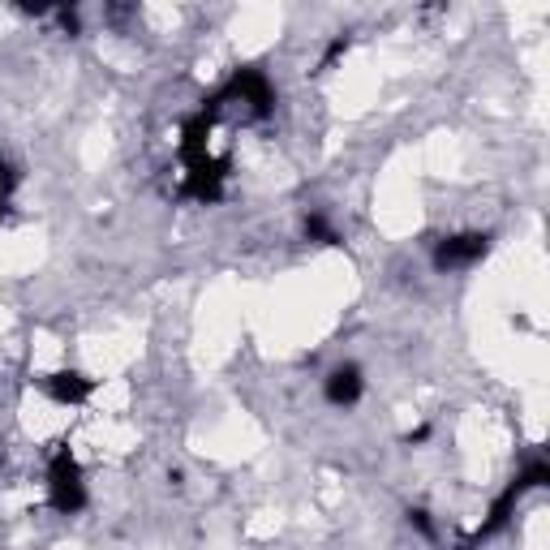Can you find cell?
<instances>
[{"mask_svg": "<svg viewBox=\"0 0 550 550\" xmlns=\"http://www.w3.org/2000/svg\"><path fill=\"white\" fill-rule=\"evenodd\" d=\"M233 99H241V104H250V112L258 121L271 117V104H275V95H271V82L263 78V69H237L233 82L220 86L211 99H202V112L215 121L220 117V108L224 104H233Z\"/></svg>", "mask_w": 550, "mask_h": 550, "instance_id": "1", "label": "cell"}, {"mask_svg": "<svg viewBox=\"0 0 550 550\" xmlns=\"http://www.w3.org/2000/svg\"><path fill=\"white\" fill-rule=\"evenodd\" d=\"M48 499H52V508L65 512V516H74V512L86 508L82 469H78V460H74V452H69L65 443H56L52 465H48Z\"/></svg>", "mask_w": 550, "mask_h": 550, "instance_id": "2", "label": "cell"}, {"mask_svg": "<svg viewBox=\"0 0 550 550\" xmlns=\"http://www.w3.org/2000/svg\"><path fill=\"white\" fill-rule=\"evenodd\" d=\"M490 250V237L486 233H460V237H443L434 245V267L439 271H456V267H469L477 258H486Z\"/></svg>", "mask_w": 550, "mask_h": 550, "instance_id": "3", "label": "cell"}, {"mask_svg": "<svg viewBox=\"0 0 550 550\" xmlns=\"http://www.w3.org/2000/svg\"><path fill=\"white\" fill-rule=\"evenodd\" d=\"M224 177H228V159H202V164H194L190 172H185V185L181 194L185 198H198V202H220L224 198Z\"/></svg>", "mask_w": 550, "mask_h": 550, "instance_id": "4", "label": "cell"}, {"mask_svg": "<svg viewBox=\"0 0 550 550\" xmlns=\"http://www.w3.org/2000/svg\"><path fill=\"white\" fill-rule=\"evenodd\" d=\"M43 392H48L56 404H82L86 396L95 392V383L86 379V374H78V370H56V374L43 379Z\"/></svg>", "mask_w": 550, "mask_h": 550, "instance_id": "5", "label": "cell"}, {"mask_svg": "<svg viewBox=\"0 0 550 550\" xmlns=\"http://www.w3.org/2000/svg\"><path fill=\"white\" fill-rule=\"evenodd\" d=\"M520 495H525V490H520V482H512L508 490H503V495L495 499V503H490V512H486V520H482V525H477L473 529V538L465 542V546H473V542H482V538H495V533L503 529V525H508V520H512V512H516V499Z\"/></svg>", "mask_w": 550, "mask_h": 550, "instance_id": "6", "label": "cell"}, {"mask_svg": "<svg viewBox=\"0 0 550 550\" xmlns=\"http://www.w3.org/2000/svg\"><path fill=\"white\" fill-rule=\"evenodd\" d=\"M327 400L331 404H357L361 400V370L357 366H336L327 374Z\"/></svg>", "mask_w": 550, "mask_h": 550, "instance_id": "7", "label": "cell"}, {"mask_svg": "<svg viewBox=\"0 0 550 550\" xmlns=\"http://www.w3.org/2000/svg\"><path fill=\"white\" fill-rule=\"evenodd\" d=\"M306 237L318 245H340V233L323 220V215H306Z\"/></svg>", "mask_w": 550, "mask_h": 550, "instance_id": "8", "label": "cell"}, {"mask_svg": "<svg viewBox=\"0 0 550 550\" xmlns=\"http://www.w3.org/2000/svg\"><path fill=\"white\" fill-rule=\"evenodd\" d=\"M516 482H520V490H538V486L550 482V465H546V460H533V465H529L525 473H520Z\"/></svg>", "mask_w": 550, "mask_h": 550, "instance_id": "9", "label": "cell"}, {"mask_svg": "<svg viewBox=\"0 0 550 550\" xmlns=\"http://www.w3.org/2000/svg\"><path fill=\"white\" fill-rule=\"evenodd\" d=\"M409 525L422 533V538H439V529H434V520H430L426 508H409Z\"/></svg>", "mask_w": 550, "mask_h": 550, "instance_id": "10", "label": "cell"}, {"mask_svg": "<svg viewBox=\"0 0 550 550\" xmlns=\"http://www.w3.org/2000/svg\"><path fill=\"white\" fill-rule=\"evenodd\" d=\"M349 48H353V39H349V35H336V39H331V48L323 52V69L336 65V61H340V56L349 52Z\"/></svg>", "mask_w": 550, "mask_h": 550, "instance_id": "11", "label": "cell"}, {"mask_svg": "<svg viewBox=\"0 0 550 550\" xmlns=\"http://www.w3.org/2000/svg\"><path fill=\"white\" fill-rule=\"evenodd\" d=\"M426 439H430V426H417V430H409V434H404V443H409V447L426 443Z\"/></svg>", "mask_w": 550, "mask_h": 550, "instance_id": "12", "label": "cell"}, {"mask_svg": "<svg viewBox=\"0 0 550 550\" xmlns=\"http://www.w3.org/2000/svg\"><path fill=\"white\" fill-rule=\"evenodd\" d=\"M61 22H65L69 35H78V13H74V9H61Z\"/></svg>", "mask_w": 550, "mask_h": 550, "instance_id": "13", "label": "cell"}, {"mask_svg": "<svg viewBox=\"0 0 550 550\" xmlns=\"http://www.w3.org/2000/svg\"><path fill=\"white\" fill-rule=\"evenodd\" d=\"M0 202H5V198H0Z\"/></svg>", "mask_w": 550, "mask_h": 550, "instance_id": "14", "label": "cell"}]
</instances>
